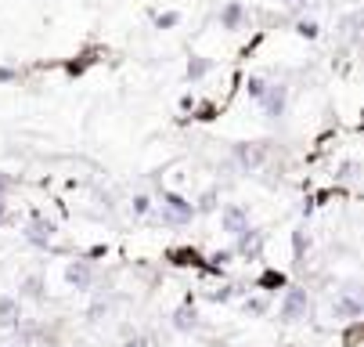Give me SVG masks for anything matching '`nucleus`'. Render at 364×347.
I'll return each mask as SVG.
<instances>
[{
  "instance_id": "f257e3e1",
  "label": "nucleus",
  "mask_w": 364,
  "mask_h": 347,
  "mask_svg": "<svg viewBox=\"0 0 364 347\" xmlns=\"http://www.w3.org/2000/svg\"><path fill=\"white\" fill-rule=\"evenodd\" d=\"M155 217H159V224L166 228H188L198 214H195V203L188 200V195L173 192V188H159V195H155Z\"/></svg>"
},
{
  "instance_id": "f03ea898",
  "label": "nucleus",
  "mask_w": 364,
  "mask_h": 347,
  "mask_svg": "<svg viewBox=\"0 0 364 347\" xmlns=\"http://www.w3.org/2000/svg\"><path fill=\"white\" fill-rule=\"evenodd\" d=\"M310 293L303 289V286H289V289H282V301H278V315H282V322H306L310 318Z\"/></svg>"
},
{
  "instance_id": "7ed1b4c3",
  "label": "nucleus",
  "mask_w": 364,
  "mask_h": 347,
  "mask_svg": "<svg viewBox=\"0 0 364 347\" xmlns=\"http://www.w3.org/2000/svg\"><path fill=\"white\" fill-rule=\"evenodd\" d=\"M289 98H292V90H289V83H282V80H271L267 83V90H264V98H259V109H264V116L267 120H285V113H289Z\"/></svg>"
},
{
  "instance_id": "20e7f679",
  "label": "nucleus",
  "mask_w": 364,
  "mask_h": 347,
  "mask_svg": "<svg viewBox=\"0 0 364 347\" xmlns=\"http://www.w3.org/2000/svg\"><path fill=\"white\" fill-rule=\"evenodd\" d=\"M55 235H58V224L50 217H43V214H33L29 224L22 228V239L33 246V250H50V246H55Z\"/></svg>"
},
{
  "instance_id": "39448f33",
  "label": "nucleus",
  "mask_w": 364,
  "mask_h": 347,
  "mask_svg": "<svg viewBox=\"0 0 364 347\" xmlns=\"http://www.w3.org/2000/svg\"><path fill=\"white\" fill-rule=\"evenodd\" d=\"M231 250H235V257H242V261H259V257H264V250H267V235L249 224V228H242V232L235 235Z\"/></svg>"
},
{
  "instance_id": "423d86ee",
  "label": "nucleus",
  "mask_w": 364,
  "mask_h": 347,
  "mask_svg": "<svg viewBox=\"0 0 364 347\" xmlns=\"http://www.w3.org/2000/svg\"><path fill=\"white\" fill-rule=\"evenodd\" d=\"M65 282H69V289H76V293H94V286H97V268H94V261H83V257L69 261Z\"/></svg>"
},
{
  "instance_id": "0eeeda50",
  "label": "nucleus",
  "mask_w": 364,
  "mask_h": 347,
  "mask_svg": "<svg viewBox=\"0 0 364 347\" xmlns=\"http://www.w3.org/2000/svg\"><path fill=\"white\" fill-rule=\"evenodd\" d=\"M231 163H235L242 174H256L259 167L267 163V152H264V145H249V141H242V145L231 148Z\"/></svg>"
},
{
  "instance_id": "6e6552de",
  "label": "nucleus",
  "mask_w": 364,
  "mask_h": 347,
  "mask_svg": "<svg viewBox=\"0 0 364 347\" xmlns=\"http://www.w3.org/2000/svg\"><path fill=\"white\" fill-rule=\"evenodd\" d=\"M332 315H336L339 322H357V318L364 315V301H360V289H357V286H350V289H343V293L336 296Z\"/></svg>"
},
{
  "instance_id": "1a4fd4ad",
  "label": "nucleus",
  "mask_w": 364,
  "mask_h": 347,
  "mask_svg": "<svg viewBox=\"0 0 364 347\" xmlns=\"http://www.w3.org/2000/svg\"><path fill=\"white\" fill-rule=\"evenodd\" d=\"M245 22H249V8L242 0H224L220 11H217V26L224 33H238V29H245Z\"/></svg>"
},
{
  "instance_id": "9d476101",
  "label": "nucleus",
  "mask_w": 364,
  "mask_h": 347,
  "mask_svg": "<svg viewBox=\"0 0 364 347\" xmlns=\"http://www.w3.org/2000/svg\"><path fill=\"white\" fill-rule=\"evenodd\" d=\"M217 214H220V228H224L231 239H235L242 228H249V224H252V221H249V210H245L242 203H224Z\"/></svg>"
},
{
  "instance_id": "9b49d317",
  "label": "nucleus",
  "mask_w": 364,
  "mask_h": 347,
  "mask_svg": "<svg viewBox=\"0 0 364 347\" xmlns=\"http://www.w3.org/2000/svg\"><path fill=\"white\" fill-rule=\"evenodd\" d=\"M18 301H33V304H43L47 301V279L40 271L18 279Z\"/></svg>"
},
{
  "instance_id": "f8f14e48",
  "label": "nucleus",
  "mask_w": 364,
  "mask_h": 347,
  "mask_svg": "<svg viewBox=\"0 0 364 347\" xmlns=\"http://www.w3.org/2000/svg\"><path fill=\"white\" fill-rule=\"evenodd\" d=\"M22 318H26V311H22L18 296L15 293H0V329H15Z\"/></svg>"
},
{
  "instance_id": "ddd939ff",
  "label": "nucleus",
  "mask_w": 364,
  "mask_h": 347,
  "mask_svg": "<svg viewBox=\"0 0 364 347\" xmlns=\"http://www.w3.org/2000/svg\"><path fill=\"white\" fill-rule=\"evenodd\" d=\"M170 326H173V333H195V329H202V318H198L195 304H191V301H184V304L173 311Z\"/></svg>"
},
{
  "instance_id": "4468645a",
  "label": "nucleus",
  "mask_w": 364,
  "mask_h": 347,
  "mask_svg": "<svg viewBox=\"0 0 364 347\" xmlns=\"http://www.w3.org/2000/svg\"><path fill=\"white\" fill-rule=\"evenodd\" d=\"M210 73H213V58H202V55H191V58H188V66H184L188 83H202Z\"/></svg>"
},
{
  "instance_id": "2eb2a0df",
  "label": "nucleus",
  "mask_w": 364,
  "mask_h": 347,
  "mask_svg": "<svg viewBox=\"0 0 364 347\" xmlns=\"http://www.w3.org/2000/svg\"><path fill=\"white\" fill-rule=\"evenodd\" d=\"M151 210H155V195H148V192H137V195H130V217H151Z\"/></svg>"
},
{
  "instance_id": "dca6fc26",
  "label": "nucleus",
  "mask_w": 364,
  "mask_h": 347,
  "mask_svg": "<svg viewBox=\"0 0 364 347\" xmlns=\"http://www.w3.org/2000/svg\"><path fill=\"white\" fill-rule=\"evenodd\" d=\"M220 210V192L217 188H205L198 200H195V214H217Z\"/></svg>"
},
{
  "instance_id": "f3484780",
  "label": "nucleus",
  "mask_w": 364,
  "mask_h": 347,
  "mask_svg": "<svg viewBox=\"0 0 364 347\" xmlns=\"http://www.w3.org/2000/svg\"><path fill=\"white\" fill-rule=\"evenodd\" d=\"M267 76H259V73H252V76H245V98H249V102H259V98H264V90H267Z\"/></svg>"
},
{
  "instance_id": "a211bd4d",
  "label": "nucleus",
  "mask_w": 364,
  "mask_h": 347,
  "mask_svg": "<svg viewBox=\"0 0 364 347\" xmlns=\"http://www.w3.org/2000/svg\"><path fill=\"white\" fill-rule=\"evenodd\" d=\"M245 315H252V318H264L267 311H271V301H267V296H245Z\"/></svg>"
},
{
  "instance_id": "6ab92c4d",
  "label": "nucleus",
  "mask_w": 364,
  "mask_h": 347,
  "mask_svg": "<svg viewBox=\"0 0 364 347\" xmlns=\"http://www.w3.org/2000/svg\"><path fill=\"white\" fill-rule=\"evenodd\" d=\"M296 36L299 40H318L321 36V26L314 19H296Z\"/></svg>"
},
{
  "instance_id": "aec40b11",
  "label": "nucleus",
  "mask_w": 364,
  "mask_h": 347,
  "mask_svg": "<svg viewBox=\"0 0 364 347\" xmlns=\"http://www.w3.org/2000/svg\"><path fill=\"white\" fill-rule=\"evenodd\" d=\"M306 250H310V235H306V228H296V232H292V254H296L299 264H303Z\"/></svg>"
},
{
  "instance_id": "412c9836",
  "label": "nucleus",
  "mask_w": 364,
  "mask_h": 347,
  "mask_svg": "<svg viewBox=\"0 0 364 347\" xmlns=\"http://www.w3.org/2000/svg\"><path fill=\"white\" fill-rule=\"evenodd\" d=\"M151 26L163 29V33H166V29H177V26H181V11H159V15L151 19Z\"/></svg>"
},
{
  "instance_id": "4be33fe9",
  "label": "nucleus",
  "mask_w": 364,
  "mask_h": 347,
  "mask_svg": "<svg viewBox=\"0 0 364 347\" xmlns=\"http://www.w3.org/2000/svg\"><path fill=\"white\" fill-rule=\"evenodd\" d=\"M109 315H112V301H105V296H101V301H94V304H90V311H87V318H90V322H105Z\"/></svg>"
},
{
  "instance_id": "5701e85b",
  "label": "nucleus",
  "mask_w": 364,
  "mask_h": 347,
  "mask_svg": "<svg viewBox=\"0 0 364 347\" xmlns=\"http://www.w3.org/2000/svg\"><path fill=\"white\" fill-rule=\"evenodd\" d=\"M235 293H238V289H235V286L228 282V286H217V289H210V293H205V296H210L213 304H228V301H231Z\"/></svg>"
},
{
  "instance_id": "b1692460",
  "label": "nucleus",
  "mask_w": 364,
  "mask_h": 347,
  "mask_svg": "<svg viewBox=\"0 0 364 347\" xmlns=\"http://www.w3.org/2000/svg\"><path fill=\"white\" fill-rule=\"evenodd\" d=\"M210 261H213V268H228V264L235 261V250H231V246H228V250H217Z\"/></svg>"
},
{
  "instance_id": "393cba45",
  "label": "nucleus",
  "mask_w": 364,
  "mask_h": 347,
  "mask_svg": "<svg viewBox=\"0 0 364 347\" xmlns=\"http://www.w3.org/2000/svg\"><path fill=\"white\" fill-rule=\"evenodd\" d=\"M259 286H267V293H274L278 286H285V275H274V271H267L264 279H259Z\"/></svg>"
},
{
  "instance_id": "a878e982",
  "label": "nucleus",
  "mask_w": 364,
  "mask_h": 347,
  "mask_svg": "<svg viewBox=\"0 0 364 347\" xmlns=\"http://www.w3.org/2000/svg\"><path fill=\"white\" fill-rule=\"evenodd\" d=\"M22 80V73L18 69H11V66H0V83H18Z\"/></svg>"
},
{
  "instance_id": "bb28decb",
  "label": "nucleus",
  "mask_w": 364,
  "mask_h": 347,
  "mask_svg": "<svg viewBox=\"0 0 364 347\" xmlns=\"http://www.w3.org/2000/svg\"><path fill=\"white\" fill-rule=\"evenodd\" d=\"M11 188H15V177L0 170V200H8V192H11Z\"/></svg>"
},
{
  "instance_id": "cd10ccee",
  "label": "nucleus",
  "mask_w": 364,
  "mask_h": 347,
  "mask_svg": "<svg viewBox=\"0 0 364 347\" xmlns=\"http://www.w3.org/2000/svg\"><path fill=\"white\" fill-rule=\"evenodd\" d=\"M282 4L292 11V15H303L306 11V4H310V0H282Z\"/></svg>"
},
{
  "instance_id": "c85d7f7f",
  "label": "nucleus",
  "mask_w": 364,
  "mask_h": 347,
  "mask_svg": "<svg viewBox=\"0 0 364 347\" xmlns=\"http://www.w3.org/2000/svg\"><path fill=\"white\" fill-rule=\"evenodd\" d=\"M123 347H148V336H144V333H137V336H127V340H123Z\"/></svg>"
}]
</instances>
